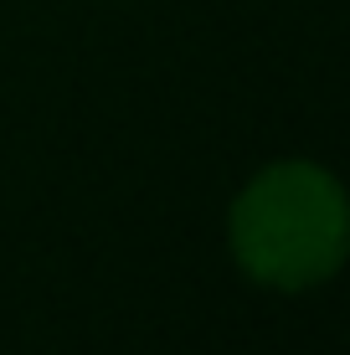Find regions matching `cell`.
Masks as SVG:
<instances>
[{"label": "cell", "instance_id": "1", "mask_svg": "<svg viewBox=\"0 0 350 355\" xmlns=\"http://www.w3.org/2000/svg\"><path fill=\"white\" fill-rule=\"evenodd\" d=\"M232 248L258 284L309 288L345 252V201L320 165L258 175L232 211Z\"/></svg>", "mask_w": 350, "mask_h": 355}]
</instances>
